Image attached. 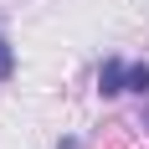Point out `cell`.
Returning a JSON list of instances; mask_svg holds the SVG:
<instances>
[{
  "label": "cell",
  "mask_w": 149,
  "mask_h": 149,
  "mask_svg": "<svg viewBox=\"0 0 149 149\" xmlns=\"http://www.w3.org/2000/svg\"><path fill=\"white\" fill-rule=\"evenodd\" d=\"M129 93H149V62H129Z\"/></svg>",
  "instance_id": "obj_3"
},
{
  "label": "cell",
  "mask_w": 149,
  "mask_h": 149,
  "mask_svg": "<svg viewBox=\"0 0 149 149\" xmlns=\"http://www.w3.org/2000/svg\"><path fill=\"white\" fill-rule=\"evenodd\" d=\"M57 149H82V144H77L72 134H67V139H57Z\"/></svg>",
  "instance_id": "obj_4"
},
{
  "label": "cell",
  "mask_w": 149,
  "mask_h": 149,
  "mask_svg": "<svg viewBox=\"0 0 149 149\" xmlns=\"http://www.w3.org/2000/svg\"><path fill=\"white\" fill-rule=\"evenodd\" d=\"M144 129H149V108H144Z\"/></svg>",
  "instance_id": "obj_5"
},
{
  "label": "cell",
  "mask_w": 149,
  "mask_h": 149,
  "mask_svg": "<svg viewBox=\"0 0 149 149\" xmlns=\"http://www.w3.org/2000/svg\"><path fill=\"white\" fill-rule=\"evenodd\" d=\"M98 93H103V98L129 93V62L123 57H103V67H98Z\"/></svg>",
  "instance_id": "obj_1"
},
{
  "label": "cell",
  "mask_w": 149,
  "mask_h": 149,
  "mask_svg": "<svg viewBox=\"0 0 149 149\" xmlns=\"http://www.w3.org/2000/svg\"><path fill=\"white\" fill-rule=\"evenodd\" d=\"M10 77H15V46H10V36L0 31V88H5Z\"/></svg>",
  "instance_id": "obj_2"
}]
</instances>
